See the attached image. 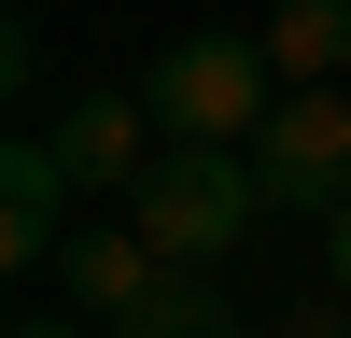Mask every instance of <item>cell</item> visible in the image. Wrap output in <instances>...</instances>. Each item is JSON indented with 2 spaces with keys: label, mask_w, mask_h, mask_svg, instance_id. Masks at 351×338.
Here are the masks:
<instances>
[{
  "label": "cell",
  "mask_w": 351,
  "mask_h": 338,
  "mask_svg": "<svg viewBox=\"0 0 351 338\" xmlns=\"http://www.w3.org/2000/svg\"><path fill=\"white\" fill-rule=\"evenodd\" d=\"M127 225L169 268H225V254L267 225V183H253V155H225V141H155V169L127 183Z\"/></svg>",
  "instance_id": "obj_1"
},
{
  "label": "cell",
  "mask_w": 351,
  "mask_h": 338,
  "mask_svg": "<svg viewBox=\"0 0 351 338\" xmlns=\"http://www.w3.org/2000/svg\"><path fill=\"white\" fill-rule=\"evenodd\" d=\"M141 113H155V141H225V155H253V127L281 113V71L239 28H197V43H169L155 71H141Z\"/></svg>",
  "instance_id": "obj_2"
},
{
  "label": "cell",
  "mask_w": 351,
  "mask_h": 338,
  "mask_svg": "<svg viewBox=\"0 0 351 338\" xmlns=\"http://www.w3.org/2000/svg\"><path fill=\"white\" fill-rule=\"evenodd\" d=\"M253 183H267V212H324L351 197V84H281V113L253 127Z\"/></svg>",
  "instance_id": "obj_3"
},
{
  "label": "cell",
  "mask_w": 351,
  "mask_h": 338,
  "mask_svg": "<svg viewBox=\"0 0 351 338\" xmlns=\"http://www.w3.org/2000/svg\"><path fill=\"white\" fill-rule=\"evenodd\" d=\"M43 141H56V169H71L84 197H127L141 169H155V113H141V84H84V99H56Z\"/></svg>",
  "instance_id": "obj_4"
},
{
  "label": "cell",
  "mask_w": 351,
  "mask_h": 338,
  "mask_svg": "<svg viewBox=\"0 0 351 338\" xmlns=\"http://www.w3.org/2000/svg\"><path fill=\"white\" fill-rule=\"evenodd\" d=\"M155 282H169V254H155V240H141V225H127V212H84V225H71V240H56V310H84V324H99V338H112V324H127V310H141V296H155Z\"/></svg>",
  "instance_id": "obj_5"
},
{
  "label": "cell",
  "mask_w": 351,
  "mask_h": 338,
  "mask_svg": "<svg viewBox=\"0 0 351 338\" xmlns=\"http://www.w3.org/2000/svg\"><path fill=\"white\" fill-rule=\"evenodd\" d=\"M71 197H84V183H71V169H56V141L28 127L14 155H0V268H56V240H71V225H84Z\"/></svg>",
  "instance_id": "obj_6"
},
{
  "label": "cell",
  "mask_w": 351,
  "mask_h": 338,
  "mask_svg": "<svg viewBox=\"0 0 351 338\" xmlns=\"http://www.w3.org/2000/svg\"><path fill=\"white\" fill-rule=\"evenodd\" d=\"M112 338H267V324H239V296H211V268H169Z\"/></svg>",
  "instance_id": "obj_7"
},
{
  "label": "cell",
  "mask_w": 351,
  "mask_h": 338,
  "mask_svg": "<svg viewBox=\"0 0 351 338\" xmlns=\"http://www.w3.org/2000/svg\"><path fill=\"white\" fill-rule=\"evenodd\" d=\"M267 71L281 84H337L351 71V0H281L267 14Z\"/></svg>",
  "instance_id": "obj_8"
},
{
  "label": "cell",
  "mask_w": 351,
  "mask_h": 338,
  "mask_svg": "<svg viewBox=\"0 0 351 338\" xmlns=\"http://www.w3.org/2000/svg\"><path fill=\"white\" fill-rule=\"evenodd\" d=\"M267 338H351V296H337V282H324V296H295V310H281Z\"/></svg>",
  "instance_id": "obj_9"
},
{
  "label": "cell",
  "mask_w": 351,
  "mask_h": 338,
  "mask_svg": "<svg viewBox=\"0 0 351 338\" xmlns=\"http://www.w3.org/2000/svg\"><path fill=\"white\" fill-rule=\"evenodd\" d=\"M324 282L351 296V197H337V225H324Z\"/></svg>",
  "instance_id": "obj_10"
},
{
  "label": "cell",
  "mask_w": 351,
  "mask_h": 338,
  "mask_svg": "<svg viewBox=\"0 0 351 338\" xmlns=\"http://www.w3.org/2000/svg\"><path fill=\"white\" fill-rule=\"evenodd\" d=\"M14 338H84V310H14Z\"/></svg>",
  "instance_id": "obj_11"
}]
</instances>
